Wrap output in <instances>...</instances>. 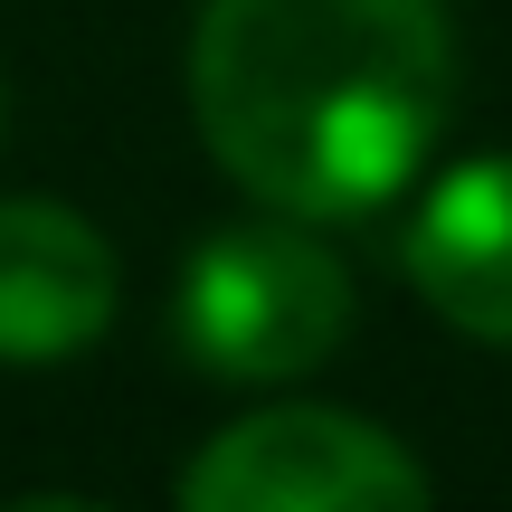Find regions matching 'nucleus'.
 I'll return each mask as SVG.
<instances>
[{
	"instance_id": "20e7f679",
	"label": "nucleus",
	"mask_w": 512,
	"mask_h": 512,
	"mask_svg": "<svg viewBox=\"0 0 512 512\" xmlns=\"http://www.w3.org/2000/svg\"><path fill=\"white\" fill-rule=\"evenodd\" d=\"M114 323V247L67 200H0V361H76Z\"/></svg>"
},
{
	"instance_id": "39448f33",
	"label": "nucleus",
	"mask_w": 512,
	"mask_h": 512,
	"mask_svg": "<svg viewBox=\"0 0 512 512\" xmlns=\"http://www.w3.org/2000/svg\"><path fill=\"white\" fill-rule=\"evenodd\" d=\"M408 285L456 332L512 351V152L446 171L408 219Z\"/></svg>"
},
{
	"instance_id": "f03ea898",
	"label": "nucleus",
	"mask_w": 512,
	"mask_h": 512,
	"mask_svg": "<svg viewBox=\"0 0 512 512\" xmlns=\"http://www.w3.org/2000/svg\"><path fill=\"white\" fill-rule=\"evenodd\" d=\"M171 332H181L190 370H209V380H247V389L304 380L351 332V275L313 238V219L256 209V219H228L190 247Z\"/></svg>"
},
{
	"instance_id": "f257e3e1",
	"label": "nucleus",
	"mask_w": 512,
	"mask_h": 512,
	"mask_svg": "<svg viewBox=\"0 0 512 512\" xmlns=\"http://www.w3.org/2000/svg\"><path fill=\"white\" fill-rule=\"evenodd\" d=\"M456 105L446 0H200L190 114L256 209L370 219L427 171Z\"/></svg>"
},
{
	"instance_id": "7ed1b4c3",
	"label": "nucleus",
	"mask_w": 512,
	"mask_h": 512,
	"mask_svg": "<svg viewBox=\"0 0 512 512\" xmlns=\"http://www.w3.org/2000/svg\"><path fill=\"white\" fill-rule=\"evenodd\" d=\"M427 494H437L427 465L380 418L313 408V399L247 408L181 465L190 512H418Z\"/></svg>"
}]
</instances>
